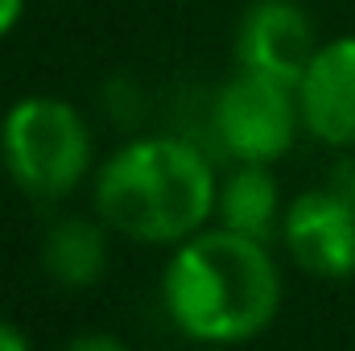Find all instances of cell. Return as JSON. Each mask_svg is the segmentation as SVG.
<instances>
[{
    "instance_id": "cell-1",
    "label": "cell",
    "mask_w": 355,
    "mask_h": 351,
    "mask_svg": "<svg viewBox=\"0 0 355 351\" xmlns=\"http://www.w3.org/2000/svg\"><path fill=\"white\" fill-rule=\"evenodd\" d=\"M285 281L268 240L232 232L223 223L194 232L170 248L162 268V306L190 343L240 348L277 323Z\"/></svg>"
},
{
    "instance_id": "cell-2",
    "label": "cell",
    "mask_w": 355,
    "mask_h": 351,
    "mask_svg": "<svg viewBox=\"0 0 355 351\" xmlns=\"http://www.w3.org/2000/svg\"><path fill=\"white\" fill-rule=\"evenodd\" d=\"M95 215L132 244L178 248L211 228L219 203V174L202 145L153 132L124 141L91 182Z\"/></svg>"
},
{
    "instance_id": "cell-3",
    "label": "cell",
    "mask_w": 355,
    "mask_h": 351,
    "mask_svg": "<svg viewBox=\"0 0 355 351\" xmlns=\"http://www.w3.org/2000/svg\"><path fill=\"white\" fill-rule=\"evenodd\" d=\"M91 162L95 141L71 99L25 95L0 116V166L21 194L62 203L87 182Z\"/></svg>"
},
{
    "instance_id": "cell-4",
    "label": "cell",
    "mask_w": 355,
    "mask_h": 351,
    "mask_svg": "<svg viewBox=\"0 0 355 351\" xmlns=\"http://www.w3.org/2000/svg\"><path fill=\"white\" fill-rule=\"evenodd\" d=\"M302 128L297 91L265 75L240 71L215 91L211 99V137L232 162H257L272 166L281 162Z\"/></svg>"
},
{
    "instance_id": "cell-5",
    "label": "cell",
    "mask_w": 355,
    "mask_h": 351,
    "mask_svg": "<svg viewBox=\"0 0 355 351\" xmlns=\"http://www.w3.org/2000/svg\"><path fill=\"white\" fill-rule=\"evenodd\" d=\"M281 248L302 273L318 281L355 277V203L331 186L302 190L285 203Z\"/></svg>"
},
{
    "instance_id": "cell-6",
    "label": "cell",
    "mask_w": 355,
    "mask_h": 351,
    "mask_svg": "<svg viewBox=\"0 0 355 351\" xmlns=\"http://www.w3.org/2000/svg\"><path fill=\"white\" fill-rule=\"evenodd\" d=\"M310 12L297 0H257L236 25V67L297 87L318 50Z\"/></svg>"
},
{
    "instance_id": "cell-7",
    "label": "cell",
    "mask_w": 355,
    "mask_h": 351,
    "mask_svg": "<svg viewBox=\"0 0 355 351\" xmlns=\"http://www.w3.org/2000/svg\"><path fill=\"white\" fill-rule=\"evenodd\" d=\"M302 128L327 149H355V33L331 37L314 50L297 79Z\"/></svg>"
},
{
    "instance_id": "cell-8",
    "label": "cell",
    "mask_w": 355,
    "mask_h": 351,
    "mask_svg": "<svg viewBox=\"0 0 355 351\" xmlns=\"http://www.w3.org/2000/svg\"><path fill=\"white\" fill-rule=\"evenodd\" d=\"M107 223L99 215H62L46 228L42 236V268L54 285L62 289H91L103 281L112 244H107Z\"/></svg>"
},
{
    "instance_id": "cell-9",
    "label": "cell",
    "mask_w": 355,
    "mask_h": 351,
    "mask_svg": "<svg viewBox=\"0 0 355 351\" xmlns=\"http://www.w3.org/2000/svg\"><path fill=\"white\" fill-rule=\"evenodd\" d=\"M281 186L268 166L257 162H236L227 178H219V203H215V219L232 232L257 236V240H272L281 236Z\"/></svg>"
},
{
    "instance_id": "cell-10",
    "label": "cell",
    "mask_w": 355,
    "mask_h": 351,
    "mask_svg": "<svg viewBox=\"0 0 355 351\" xmlns=\"http://www.w3.org/2000/svg\"><path fill=\"white\" fill-rule=\"evenodd\" d=\"M327 186L335 190V194H343V198H352L355 203V157L343 149V157L331 166V174H327Z\"/></svg>"
},
{
    "instance_id": "cell-11",
    "label": "cell",
    "mask_w": 355,
    "mask_h": 351,
    "mask_svg": "<svg viewBox=\"0 0 355 351\" xmlns=\"http://www.w3.org/2000/svg\"><path fill=\"white\" fill-rule=\"evenodd\" d=\"M62 351H132L124 339L107 335V331H87V335H75Z\"/></svg>"
},
{
    "instance_id": "cell-12",
    "label": "cell",
    "mask_w": 355,
    "mask_h": 351,
    "mask_svg": "<svg viewBox=\"0 0 355 351\" xmlns=\"http://www.w3.org/2000/svg\"><path fill=\"white\" fill-rule=\"evenodd\" d=\"M0 351H33V343H29V335L17 323L0 318Z\"/></svg>"
},
{
    "instance_id": "cell-13",
    "label": "cell",
    "mask_w": 355,
    "mask_h": 351,
    "mask_svg": "<svg viewBox=\"0 0 355 351\" xmlns=\"http://www.w3.org/2000/svg\"><path fill=\"white\" fill-rule=\"evenodd\" d=\"M21 12H25V0H0V37H8L17 29Z\"/></svg>"
},
{
    "instance_id": "cell-14",
    "label": "cell",
    "mask_w": 355,
    "mask_h": 351,
    "mask_svg": "<svg viewBox=\"0 0 355 351\" xmlns=\"http://www.w3.org/2000/svg\"><path fill=\"white\" fill-rule=\"evenodd\" d=\"M194 351H232V348H207V343H194Z\"/></svg>"
}]
</instances>
